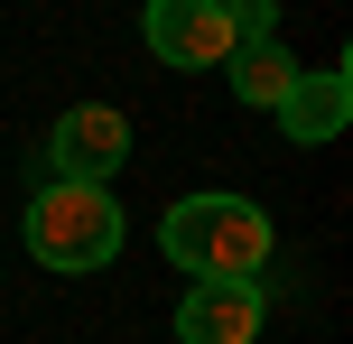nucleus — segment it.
Masks as SVG:
<instances>
[{
  "mask_svg": "<svg viewBox=\"0 0 353 344\" xmlns=\"http://www.w3.org/2000/svg\"><path fill=\"white\" fill-rule=\"evenodd\" d=\"M159 252L186 279H261L279 233H270V214L251 196H176L159 223Z\"/></svg>",
  "mask_w": 353,
  "mask_h": 344,
  "instance_id": "f257e3e1",
  "label": "nucleus"
},
{
  "mask_svg": "<svg viewBox=\"0 0 353 344\" xmlns=\"http://www.w3.org/2000/svg\"><path fill=\"white\" fill-rule=\"evenodd\" d=\"M19 233H28V252L47 261V270H103L112 252H121V205H112V186H84V177H47L28 196V214H19Z\"/></svg>",
  "mask_w": 353,
  "mask_h": 344,
  "instance_id": "f03ea898",
  "label": "nucleus"
},
{
  "mask_svg": "<svg viewBox=\"0 0 353 344\" xmlns=\"http://www.w3.org/2000/svg\"><path fill=\"white\" fill-rule=\"evenodd\" d=\"M140 37H149V56L176 65V74H205V65H223V56H232L223 0H149V10H140Z\"/></svg>",
  "mask_w": 353,
  "mask_h": 344,
  "instance_id": "7ed1b4c3",
  "label": "nucleus"
},
{
  "mask_svg": "<svg viewBox=\"0 0 353 344\" xmlns=\"http://www.w3.org/2000/svg\"><path fill=\"white\" fill-rule=\"evenodd\" d=\"M261 326H270L261 279H195L176 307V344H261Z\"/></svg>",
  "mask_w": 353,
  "mask_h": 344,
  "instance_id": "20e7f679",
  "label": "nucleus"
},
{
  "mask_svg": "<svg viewBox=\"0 0 353 344\" xmlns=\"http://www.w3.org/2000/svg\"><path fill=\"white\" fill-rule=\"evenodd\" d=\"M121 159H130V121H121L112 103H74L65 121L47 130V177H84V186H103Z\"/></svg>",
  "mask_w": 353,
  "mask_h": 344,
  "instance_id": "39448f33",
  "label": "nucleus"
},
{
  "mask_svg": "<svg viewBox=\"0 0 353 344\" xmlns=\"http://www.w3.org/2000/svg\"><path fill=\"white\" fill-rule=\"evenodd\" d=\"M344 121H353V74H344V65H316V74H298V84L279 93V130H288L298 149L335 140Z\"/></svg>",
  "mask_w": 353,
  "mask_h": 344,
  "instance_id": "423d86ee",
  "label": "nucleus"
},
{
  "mask_svg": "<svg viewBox=\"0 0 353 344\" xmlns=\"http://www.w3.org/2000/svg\"><path fill=\"white\" fill-rule=\"evenodd\" d=\"M223 65H232V93H242V103H261V112H279V93L298 84V56H288L279 37H270V47H232Z\"/></svg>",
  "mask_w": 353,
  "mask_h": 344,
  "instance_id": "0eeeda50",
  "label": "nucleus"
},
{
  "mask_svg": "<svg viewBox=\"0 0 353 344\" xmlns=\"http://www.w3.org/2000/svg\"><path fill=\"white\" fill-rule=\"evenodd\" d=\"M223 37L232 47H270L279 37V0H223Z\"/></svg>",
  "mask_w": 353,
  "mask_h": 344,
  "instance_id": "6e6552de",
  "label": "nucleus"
}]
</instances>
